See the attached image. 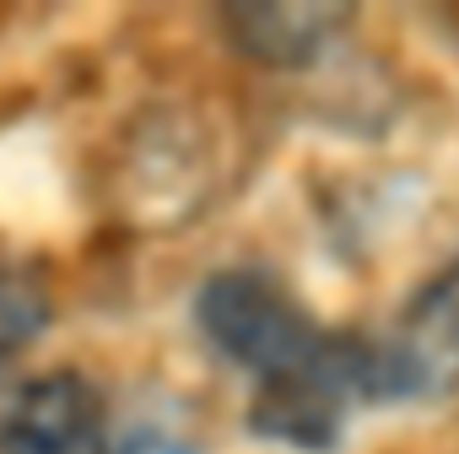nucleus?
Segmentation results:
<instances>
[{"label":"nucleus","instance_id":"nucleus-1","mask_svg":"<svg viewBox=\"0 0 459 454\" xmlns=\"http://www.w3.org/2000/svg\"><path fill=\"white\" fill-rule=\"evenodd\" d=\"M195 325L227 362L255 373L260 384L308 368L330 341V330H319L308 309L260 266L216 271L195 292Z\"/></svg>","mask_w":459,"mask_h":454},{"label":"nucleus","instance_id":"nucleus-2","mask_svg":"<svg viewBox=\"0 0 459 454\" xmlns=\"http://www.w3.org/2000/svg\"><path fill=\"white\" fill-rule=\"evenodd\" d=\"M357 400H368V336H330L308 368L255 389L249 427L271 443L325 454L341 443Z\"/></svg>","mask_w":459,"mask_h":454},{"label":"nucleus","instance_id":"nucleus-3","mask_svg":"<svg viewBox=\"0 0 459 454\" xmlns=\"http://www.w3.org/2000/svg\"><path fill=\"white\" fill-rule=\"evenodd\" d=\"M459 389V260L405 309L389 336H368V400H432Z\"/></svg>","mask_w":459,"mask_h":454},{"label":"nucleus","instance_id":"nucleus-4","mask_svg":"<svg viewBox=\"0 0 459 454\" xmlns=\"http://www.w3.org/2000/svg\"><path fill=\"white\" fill-rule=\"evenodd\" d=\"M0 454H114L92 379L49 368L0 384Z\"/></svg>","mask_w":459,"mask_h":454},{"label":"nucleus","instance_id":"nucleus-5","mask_svg":"<svg viewBox=\"0 0 459 454\" xmlns=\"http://www.w3.org/2000/svg\"><path fill=\"white\" fill-rule=\"evenodd\" d=\"M351 6H221V28L260 65H308L341 28Z\"/></svg>","mask_w":459,"mask_h":454},{"label":"nucleus","instance_id":"nucleus-6","mask_svg":"<svg viewBox=\"0 0 459 454\" xmlns=\"http://www.w3.org/2000/svg\"><path fill=\"white\" fill-rule=\"evenodd\" d=\"M49 309L55 303H49V287L39 282V271L0 260V368L49 330Z\"/></svg>","mask_w":459,"mask_h":454},{"label":"nucleus","instance_id":"nucleus-7","mask_svg":"<svg viewBox=\"0 0 459 454\" xmlns=\"http://www.w3.org/2000/svg\"><path fill=\"white\" fill-rule=\"evenodd\" d=\"M114 454H195V449L184 438H168V432H130V438H119Z\"/></svg>","mask_w":459,"mask_h":454}]
</instances>
